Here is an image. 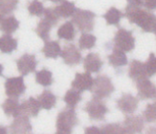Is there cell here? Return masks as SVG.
Masks as SVG:
<instances>
[{
  "mask_svg": "<svg viewBox=\"0 0 156 134\" xmlns=\"http://www.w3.org/2000/svg\"><path fill=\"white\" fill-rule=\"evenodd\" d=\"M130 23L136 24L144 32L155 34L156 32V20L152 12L142 10L140 7L128 4L126 7V12L124 13Z\"/></svg>",
  "mask_w": 156,
  "mask_h": 134,
  "instance_id": "6da1fadb",
  "label": "cell"
},
{
  "mask_svg": "<svg viewBox=\"0 0 156 134\" xmlns=\"http://www.w3.org/2000/svg\"><path fill=\"white\" fill-rule=\"evenodd\" d=\"M79 124V119L74 108H67L60 111L57 118V133L70 134Z\"/></svg>",
  "mask_w": 156,
  "mask_h": 134,
  "instance_id": "7a4b0ae2",
  "label": "cell"
},
{
  "mask_svg": "<svg viewBox=\"0 0 156 134\" xmlns=\"http://www.w3.org/2000/svg\"><path fill=\"white\" fill-rule=\"evenodd\" d=\"M42 15H43V18L38 22L37 27L35 31L40 38L43 39L44 41H47L50 37L51 29L58 24L59 17L52 8L44 9Z\"/></svg>",
  "mask_w": 156,
  "mask_h": 134,
  "instance_id": "3957f363",
  "label": "cell"
},
{
  "mask_svg": "<svg viewBox=\"0 0 156 134\" xmlns=\"http://www.w3.org/2000/svg\"><path fill=\"white\" fill-rule=\"evenodd\" d=\"M91 93L95 98L100 100L106 99L115 91V87L110 78L105 75H100L93 79Z\"/></svg>",
  "mask_w": 156,
  "mask_h": 134,
  "instance_id": "277c9868",
  "label": "cell"
},
{
  "mask_svg": "<svg viewBox=\"0 0 156 134\" xmlns=\"http://www.w3.org/2000/svg\"><path fill=\"white\" fill-rule=\"evenodd\" d=\"M96 13L88 11L77 9L72 16V23L75 24L80 32L89 33L94 30Z\"/></svg>",
  "mask_w": 156,
  "mask_h": 134,
  "instance_id": "5b68a950",
  "label": "cell"
},
{
  "mask_svg": "<svg viewBox=\"0 0 156 134\" xmlns=\"http://www.w3.org/2000/svg\"><path fill=\"white\" fill-rule=\"evenodd\" d=\"M114 48H117L125 53L131 52L135 48V37L131 31L120 28L114 37Z\"/></svg>",
  "mask_w": 156,
  "mask_h": 134,
  "instance_id": "8992f818",
  "label": "cell"
},
{
  "mask_svg": "<svg viewBox=\"0 0 156 134\" xmlns=\"http://www.w3.org/2000/svg\"><path fill=\"white\" fill-rule=\"evenodd\" d=\"M84 111L87 112L91 120L101 121L104 120L108 112L107 106L98 98H93L84 106Z\"/></svg>",
  "mask_w": 156,
  "mask_h": 134,
  "instance_id": "52a82bcc",
  "label": "cell"
},
{
  "mask_svg": "<svg viewBox=\"0 0 156 134\" xmlns=\"http://www.w3.org/2000/svg\"><path fill=\"white\" fill-rule=\"evenodd\" d=\"M26 90L23 76L8 78L5 82L6 95L12 98H19Z\"/></svg>",
  "mask_w": 156,
  "mask_h": 134,
  "instance_id": "ba28073f",
  "label": "cell"
},
{
  "mask_svg": "<svg viewBox=\"0 0 156 134\" xmlns=\"http://www.w3.org/2000/svg\"><path fill=\"white\" fill-rule=\"evenodd\" d=\"M135 83H136L137 90H138V97L141 100H150L155 98L156 95L155 85L152 83L151 79H148V77L137 79Z\"/></svg>",
  "mask_w": 156,
  "mask_h": 134,
  "instance_id": "9c48e42d",
  "label": "cell"
},
{
  "mask_svg": "<svg viewBox=\"0 0 156 134\" xmlns=\"http://www.w3.org/2000/svg\"><path fill=\"white\" fill-rule=\"evenodd\" d=\"M60 57L62 58L64 63L69 66H76L80 64L83 60L80 52L72 43L64 46L63 50L60 53Z\"/></svg>",
  "mask_w": 156,
  "mask_h": 134,
  "instance_id": "30bf717a",
  "label": "cell"
},
{
  "mask_svg": "<svg viewBox=\"0 0 156 134\" xmlns=\"http://www.w3.org/2000/svg\"><path fill=\"white\" fill-rule=\"evenodd\" d=\"M16 65L18 71L24 77L36 70L37 66V60L35 55L24 54L23 56H21L16 60Z\"/></svg>",
  "mask_w": 156,
  "mask_h": 134,
  "instance_id": "8fae6325",
  "label": "cell"
},
{
  "mask_svg": "<svg viewBox=\"0 0 156 134\" xmlns=\"http://www.w3.org/2000/svg\"><path fill=\"white\" fill-rule=\"evenodd\" d=\"M116 103L117 108L125 114H132L138 108V99L131 94H123Z\"/></svg>",
  "mask_w": 156,
  "mask_h": 134,
  "instance_id": "7c38bea8",
  "label": "cell"
},
{
  "mask_svg": "<svg viewBox=\"0 0 156 134\" xmlns=\"http://www.w3.org/2000/svg\"><path fill=\"white\" fill-rule=\"evenodd\" d=\"M92 83H93V78L91 76V73H77L75 76V79L73 80L71 86L72 88L76 89L78 91H80V93L83 91H87L91 89L92 87Z\"/></svg>",
  "mask_w": 156,
  "mask_h": 134,
  "instance_id": "4fadbf2b",
  "label": "cell"
},
{
  "mask_svg": "<svg viewBox=\"0 0 156 134\" xmlns=\"http://www.w3.org/2000/svg\"><path fill=\"white\" fill-rule=\"evenodd\" d=\"M122 126L125 133H140L144 129V120L140 116H126Z\"/></svg>",
  "mask_w": 156,
  "mask_h": 134,
  "instance_id": "5bb4252c",
  "label": "cell"
},
{
  "mask_svg": "<svg viewBox=\"0 0 156 134\" xmlns=\"http://www.w3.org/2000/svg\"><path fill=\"white\" fill-rule=\"evenodd\" d=\"M10 129L12 133H29L32 131V125L29 117L24 114H19L12 123Z\"/></svg>",
  "mask_w": 156,
  "mask_h": 134,
  "instance_id": "9a60e30c",
  "label": "cell"
},
{
  "mask_svg": "<svg viewBox=\"0 0 156 134\" xmlns=\"http://www.w3.org/2000/svg\"><path fill=\"white\" fill-rule=\"evenodd\" d=\"M104 62L99 54L89 53L83 59V67L88 73H99L103 67Z\"/></svg>",
  "mask_w": 156,
  "mask_h": 134,
  "instance_id": "2e32d148",
  "label": "cell"
},
{
  "mask_svg": "<svg viewBox=\"0 0 156 134\" xmlns=\"http://www.w3.org/2000/svg\"><path fill=\"white\" fill-rule=\"evenodd\" d=\"M40 104L38 103L37 99L29 98L28 100H24L22 104H20V114H24L26 116L37 117L40 110Z\"/></svg>",
  "mask_w": 156,
  "mask_h": 134,
  "instance_id": "e0dca14e",
  "label": "cell"
},
{
  "mask_svg": "<svg viewBox=\"0 0 156 134\" xmlns=\"http://www.w3.org/2000/svg\"><path fill=\"white\" fill-rule=\"evenodd\" d=\"M59 3L60 4L58 6L54 8V11H55L58 17H62V18L71 17L77 10L75 3L68 1V0H62Z\"/></svg>",
  "mask_w": 156,
  "mask_h": 134,
  "instance_id": "ac0fdd59",
  "label": "cell"
},
{
  "mask_svg": "<svg viewBox=\"0 0 156 134\" xmlns=\"http://www.w3.org/2000/svg\"><path fill=\"white\" fill-rule=\"evenodd\" d=\"M128 77L132 79L134 82L142 78H146L147 73L145 69L144 63L137 59H133L129 64V69H128Z\"/></svg>",
  "mask_w": 156,
  "mask_h": 134,
  "instance_id": "d6986e66",
  "label": "cell"
},
{
  "mask_svg": "<svg viewBox=\"0 0 156 134\" xmlns=\"http://www.w3.org/2000/svg\"><path fill=\"white\" fill-rule=\"evenodd\" d=\"M41 52L43 53V55L45 56L46 58L56 59L60 56L62 48H60L58 41H56V40H51V41H49V40H47V41H45V44L43 46Z\"/></svg>",
  "mask_w": 156,
  "mask_h": 134,
  "instance_id": "ffe728a7",
  "label": "cell"
},
{
  "mask_svg": "<svg viewBox=\"0 0 156 134\" xmlns=\"http://www.w3.org/2000/svg\"><path fill=\"white\" fill-rule=\"evenodd\" d=\"M108 62L114 68H121L127 65V58L125 52L117 48H113L112 53L108 56Z\"/></svg>",
  "mask_w": 156,
  "mask_h": 134,
  "instance_id": "44dd1931",
  "label": "cell"
},
{
  "mask_svg": "<svg viewBox=\"0 0 156 134\" xmlns=\"http://www.w3.org/2000/svg\"><path fill=\"white\" fill-rule=\"evenodd\" d=\"M40 107L45 110H50L55 107L57 103V97L50 90H44L37 98Z\"/></svg>",
  "mask_w": 156,
  "mask_h": 134,
  "instance_id": "7402d4cb",
  "label": "cell"
},
{
  "mask_svg": "<svg viewBox=\"0 0 156 134\" xmlns=\"http://www.w3.org/2000/svg\"><path fill=\"white\" fill-rule=\"evenodd\" d=\"M57 35L60 39H65L67 41H72L76 37V30L72 21H66L65 23H63L58 28Z\"/></svg>",
  "mask_w": 156,
  "mask_h": 134,
  "instance_id": "603a6c76",
  "label": "cell"
},
{
  "mask_svg": "<svg viewBox=\"0 0 156 134\" xmlns=\"http://www.w3.org/2000/svg\"><path fill=\"white\" fill-rule=\"evenodd\" d=\"M2 108L7 116L16 117L20 114V104L17 98L10 97L9 99H7L2 104Z\"/></svg>",
  "mask_w": 156,
  "mask_h": 134,
  "instance_id": "cb8c5ba5",
  "label": "cell"
},
{
  "mask_svg": "<svg viewBox=\"0 0 156 134\" xmlns=\"http://www.w3.org/2000/svg\"><path fill=\"white\" fill-rule=\"evenodd\" d=\"M17 48V40L11 35L5 34L0 37V51L4 54H11Z\"/></svg>",
  "mask_w": 156,
  "mask_h": 134,
  "instance_id": "d4e9b609",
  "label": "cell"
},
{
  "mask_svg": "<svg viewBox=\"0 0 156 134\" xmlns=\"http://www.w3.org/2000/svg\"><path fill=\"white\" fill-rule=\"evenodd\" d=\"M18 27L19 21L13 16L2 18L1 22H0V30L4 34H8V35L15 33L18 29Z\"/></svg>",
  "mask_w": 156,
  "mask_h": 134,
  "instance_id": "484cf974",
  "label": "cell"
},
{
  "mask_svg": "<svg viewBox=\"0 0 156 134\" xmlns=\"http://www.w3.org/2000/svg\"><path fill=\"white\" fill-rule=\"evenodd\" d=\"M123 16H124V13L120 10L115 8V7H111V8L105 13L103 17L105 19V21L108 25L117 26V25H119Z\"/></svg>",
  "mask_w": 156,
  "mask_h": 134,
  "instance_id": "4316f807",
  "label": "cell"
},
{
  "mask_svg": "<svg viewBox=\"0 0 156 134\" xmlns=\"http://www.w3.org/2000/svg\"><path fill=\"white\" fill-rule=\"evenodd\" d=\"M36 82H37V83L42 85L44 87L52 85L54 83L52 72L46 68H43L40 71L37 72L36 73Z\"/></svg>",
  "mask_w": 156,
  "mask_h": 134,
  "instance_id": "83f0119b",
  "label": "cell"
},
{
  "mask_svg": "<svg viewBox=\"0 0 156 134\" xmlns=\"http://www.w3.org/2000/svg\"><path fill=\"white\" fill-rule=\"evenodd\" d=\"M64 103L67 104L68 107H71V108H75V107L78 105V104L81 100V95L80 92L76 90V89H69L65 93V96L63 98Z\"/></svg>",
  "mask_w": 156,
  "mask_h": 134,
  "instance_id": "f1b7e54d",
  "label": "cell"
},
{
  "mask_svg": "<svg viewBox=\"0 0 156 134\" xmlns=\"http://www.w3.org/2000/svg\"><path fill=\"white\" fill-rule=\"evenodd\" d=\"M97 37L92 34L89 33H83L81 34V36L79 39V46L80 49L81 50H87L92 49L96 45Z\"/></svg>",
  "mask_w": 156,
  "mask_h": 134,
  "instance_id": "f546056e",
  "label": "cell"
},
{
  "mask_svg": "<svg viewBox=\"0 0 156 134\" xmlns=\"http://www.w3.org/2000/svg\"><path fill=\"white\" fill-rule=\"evenodd\" d=\"M17 5L18 0H0V12L9 15L17 8Z\"/></svg>",
  "mask_w": 156,
  "mask_h": 134,
  "instance_id": "4dcf8cb0",
  "label": "cell"
},
{
  "mask_svg": "<svg viewBox=\"0 0 156 134\" xmlns=\"http://www.w3.org/2000/svg\"><path fill=\"white\" fill-rule=\"evenodd\" d=\"M28 12L31 16H42V13L44 12L43 4L40 1H38V0H33L28 5Z\"/></svg>",
  "mask_w": 156,
  "mask_h": 134,
  "instance_id": "1f68e13d",
  "label": "cell"
},
{
  "mask_svg": "<svg viewBox=\"0 0 156 134\" xmlns=\"http://www.w3.org/2000/svg\"><path fill=\"white\" fill-rule=\"evenodd\" d=\"M143 116L147 123H153L156 120V104L154 103L148 104L143 112Z\"/></svg>",
  "mask_w": 156,
  "mask_h": 134,
  "instance_id": "d6a6232c",
  "label": "cell"
},
{
  "mask_svg": "<svg viewBox=\"0 0 156 134\" xmlns=\"http://www.w3.org/2000/svg\"><path fill=\"white\" fill-rule=\"evenodd\" d=\"M145 65V69L147 77H151L153 76L155 72H156V62H155V55L154 53H151L150 55V58L144 63Z\"/></svg>",
  "mask_w": 156,
  "mask_h": 134,
  "instance_id": "836d02e7",
  "label": "cell"
},
{
  "mask_svg": "<svg viewBox=\"0 0 156 134\" xmlns=\"http://www.w3.org/2000/svg\"><path fill=\"white\" fill-rule=\"evenodd\" d=\"M101 133H106V134L125 133L124 129H123V126H122V125H120V124H107L101 127Z\"/></svg>",
  "mask_w": 156,
  "mask_h": 134,
  "instance_id": "e575fe53",
  "label": "cell"
},
{
  "mask_svg": "<svg viewBox=\"0 0 156 134\" xmlns=\"http://www.w3.org/2000/svg\"><path fill=\"white\" fill-rule=\"evenodd\" d=\"M143 5L147 10L153 11L156 8V0H144Z\"/></svg>",
  "mask_w": 156,
  "mask_h": 134,
  "instance_id": "d590c367",
  "label": "cell"
},
{
  "mask_svg": "<svg viewBox=\"0 0 156 134\" xmlns=\"http://www.w3.org/2000/svg\"><path fill=\"white\" fill-rule=\"evenodd\" d=\"M85 133L87 134H101V129L97 126H90V127H87L85 129Z\"/></svg>",
  "mask_w": 156,
  "mask_h": 134,
  "instance_id": "8d00e7d4",
  "label": "cell"
},
{
  "mask_svg": "<svg viewBox=\"0 0 156 134\" xmlns=\"http://www.w3.org/2000/svg\"><path fill=\"white\" fill-rule=\"evenodd\" d=\"M126 1L128 2V4L138 6V7H141L144 3V0H126Z\"/></svg>",
  "mask_w": 156,
  "mask_h": 134,
  "instance_id": "74e56055",
  "label": "cell"
},
{
  "mask_svg": "<svg viewBox=\"0 0 156 134\" xmlns=\"http://www.w3.org/2000/svg\"><path fill=\"white\" fill-rule=\"evenodd\" d=\"M7 133V127L0 125V134H6Z\"/></svg>",
  "mask_w": 156,
  "mask_h": 134,
  "instance_id": "f35d334b",
  "label": "cell"
},
{
  "mask_svg": "<svg viewBox=\"0 0 156 134\" xmlns=\"http://www.w3.org/2000/svg\"><path fill=\"white\" fill-rule=\"evenodd\" d=\"M3 70H4V67H3V65H2V64H0V76H2Z\"/></svg>",
  "mask_w": 156,
  "mask_h": 134,
  "instance_id": "ab89813d",
  "label": "cell"
},
{
  "mask_svg": "<svg viewBox=\"0 0 156 134\" xmlns=\"http://www.w3.org/2000/svg\"><path fill=\"white\" fill-rule=\"evenodd\" d=\"M49 1H51V2H53V3H59L62 0H49Z\"/></svg>",
  "mask_w": 156,
  "mask_h": 134,
  "instance_id": "60d3db41",
  "label": "cell"
},
{
  "mask_svg": "<svg viewBox=\"0 0 156 134\" xmlns=\"http://www.w3.org/2000/svg\"><path fill=\"white\" fill-rule=\"evenodd\" d=\"M2 18H3V15L1 12H0V22H1V20H2Z\"/></svg>",
  "mask_w": 156,
  "mask_h": 134,
  "instance_id": "b9f144b4",
  "label": "cell"
}]
</instances>
